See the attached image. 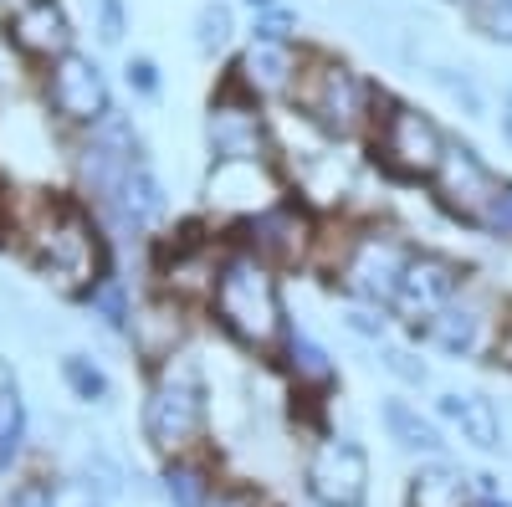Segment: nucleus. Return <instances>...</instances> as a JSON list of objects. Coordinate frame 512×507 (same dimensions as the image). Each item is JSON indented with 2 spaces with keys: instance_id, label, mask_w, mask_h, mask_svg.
I'll return each mask as SVG.
<instances>
[{
  "instance_id": "nucleus-1",
  "label": "nucleus",
  "mask_w": 512,
  "mask_h": 507,
  "mask_svg": "<svg viewBox=\"0 0 512 507\" xmlns=\"http://www.w3.org/2000/svg\"><path fill=\"white\" fill-rule=\"evenodd\" d=\"M216 313L246 349H272L282 333V298L262 262L236 257L216 277Z\"/></svg>"
},
{
  "instance_id": "nucleus-2",
  "label": "nucleus",
  "mask_w": 512,
  "mask_h": 507,
  "mask_svg": "<svg viewBox=\"0 0 512 507\" xmlns=\"http://www.w3.org/2000/svg\"><path fill=\"white\" fill-rule=\"evenodd\" d=\"M205 426V379L190 359L169 364L144 400V436L154 451H180Z\"/></svg>"
},
{
  "instance_id": "nucleus-3",
  "label": "nucleus",
  "mask_w": 512,
  "mask_h": 507,
  "mask_svg": "<svg viewBox=\"0 0 512 507\" xmlns=\"http://www.w3.org/2000/svg\"><path fill=\"white\" fill-rule=\"evenodd\" d=\"M369 487V456L359 441L333 436L313 451L308 461V497L318 507H359Z\"/></svg>"
},
{
  "instance_id": "nucleus-4",
  "label": "nucleus",
  "mask_w": 512,
  "mask_h": 507,
  "mask_svg": "<svg viewBox=\"0 0 512 507\" xmlns=\"http://www.w3.org/2000/svg\"><path fill=\"white\" fill-rule=\"evenodd\" d=\"M456 287H461V267H456L451 257H436V251H420V257H410V262H405L390 308H395L405 323L436 318V313H446V308H451Z\"/></svg>"
},
{
  "instance_id": "nucleus-5",
  "label": "nucleus",
  "mask_w": 512,
  "mask_h": 507,
  "mask_svg": "<svg viewBox=\"0 0 512 507\" xmlns=\"http://www.w3.org/2000/svg\"><path fill=\"white\" fill-rule=\"evenodd\" d=\"M303 108H308V118L323 123L328 134L344 139V134L359 129V118H364V82L344 62H323L308 77V88H303Z\"/></svg>"
},
{
  "instance_id": "nucleus-6",
  "label": "nucleus",
  "mask_w": 512,
  "mask_h": 507,
  "mask_svg": "<svg viewBox=\"0 0 512 507\" xmlns=\"http://www.w3.org/2000/svg\"><path fill=\"white\" fill-rule=\"evenodd\" d=\"M52 108L72 123H103L113 108H108V82L98 72L93 57H82V52H67L57 57L52 67Z\"/></svg>"
},
{
  "instance_id": "nucleus-7",
  "label": "nucleus",
  "mask_w": 512,
  "mask_h": 507,
  "mask_svg": "<svg viewBox=\"0 0 512 507\" xmlns=\"http://www.w3.org/2000/svg\"><path fill=\"white\" fill-rule=\"evenodd\" d=\"M436 180H441L446 205H456L461 216H487L492 200L502 195L497 175L477 159V149H466V144H446V154L436 164Z\"/></svg>"
},
{
  "instance_id": "nucleus-8",
  "label": "nucleus",
  "mask_w": 512,
  "mask_h": 507,
  "mask_svg": "<svg viewBox=\"0 0 512 507\" xmlns=\"http://www.w3.org/2000/svg\"><path fill=\"white\" fill-rule=\"evenodd\" d=\"M384 154H390L395 169H405V175H436V164L446 154V139L425 113L395 108L390 118H384Z\"/></svg>"
},
{
  "instance_id": "nucleus-9",
  "label": "nucleus",
  "mask_w": 512,
  "mask_h": 507,
  "mask_svg": "<svg viewBox=\"0 0 512 507\" xmlns=\"http://www.w3.org/2000/svg\"><path fill=\"white\" fill-rule=\"evenodd\" d=\"M41 267L62 282H77L93 272V231L72 205H57L47 231H41Z\"/></svg>"
},
{
  "instance_id": "nucleus-10",
  "label": "nucleus",
  "mask_w": 512,
  "mask_h": 507,
  "mask_svg": "<svg viewBox=\"0 0 512 507\" xmlns=\"http://www.w3.org/2000/svg\"><path fill=\"white\" fill-rule=\"evenodd\" d=\"M410 262V251L395 246L390 236H364L349 257V287L369 303H390L395 287H400V272Z\"/></svg>"
},
{
  "instance_id": "nucleus-11",
  "label": "nucleus",
  "mask_w": 512,
  "mask_h": 507,
  "mask_svg": "<svg viewBox=\"0 0 512 507\" xmlns=\"http://www.w3.org/2000/svg\"><path fill=\"white\" fill-rule=\"evenodd\" d=\"M16 47L31 57H67L72 52V26L57 0H31L16 11Z\"/></svg>"
},
{
  "instance_id": "nucleus-12",
  "label": "nucleus",
  "mask_w": 512,
  "mask_h": 507,
  "mask_svg": "<svg viewBox=\"0 0 512 507\" xmlns=\"http://www.w3.org/2000/svg\"><path fill=\"white\" fill-rule=\"evenodd\" d=\"M210 149H216V164L226 159H262V118L251 108H216L210 113Z\"/></svg>"
},
{
  "instance_id": "nucleus-13",
  "label": "nucleus",
  "mask_w": 512,
  "mask_h": 507,
  "mask_svg": "<svg viewBox=\"0 0 512 507\" xmlns=\"http://www.w3.org/2000/svg\"><path fill=\"white\" fill-rule=\"evenodd\" d=\"M113 200H118V210H123L128 226H159V221L169 216V195H164L159 175H154L144 159L123 175V185L113 190Z\"/></svg>"
},
{
  "instance_id": "nucleus-14",
  "label": "nucleus",
  "mask_w": 512,
  "mask_h": 507,
  "mask_svg": "<svg viewBox=\"0 0 512 507\" xmlns=\"http://www.w3.org/2000/svg\"><path fill=\"white\" fill-rule=\"evenodd\" d=\"M436 410L461 431V441H472L477 451H497L502 446V420H497L487 395H441Z\"/></svg>"
},
{
  "instance_id": "nucleus-15",
  "label": "nucleus",
  "mask_w": 512,
  "mask_h": 507,
  "mask_svg": "<svg viewBox=\"0 0 512 507\" xmlns=\"http://www.w3.org/2000/svg\"><path fill=\"white\" fill-rule=\"evenodd\" d=\"M384 426H390V441L400 451H410V456H441L446 451L441 431L415 405H405V400H384Z\"/></svg>"
},
{
  "instance_id": "nucleus-16",
  "label": "nucleus",
  "mask_w": 512,
  "mask_h": 507,
  "mask_svg": "<svg viewBox=\"0 0 512 507\" xmlns=\"http://www.w3.org/2000/svg\"><path fill=\"white\" fill-rule=\"evenodd\" d=\"M431 344L451 359H472L482 349V313L472 303H461V308L451 303L446 313L431 318Z\"/></svg>"
},
{
  "instance_id": "nucleus-17",
  "label": "nucleus",
  "mask_w": 512,
  "mask_h": 507,
  "mask_svg": "<svg viewBox=\"0 0 512 507\" xmlns=\"http://www.w3.org/2000/svg\"><path fill=\"white\" fill-rule=\"evenodd\" d=\"M241 72H246V82H251L256 93H282L287 82H292V52L287 47H272V41H251Z\"/></svg>"
},
{
  "instance_id": "nucleus-18",
  "label": "nucleus",
  "mask_w": 512,
  "mask_h": 507,
  "mask_svg": "<svg viewBox=\"0 0 512 507\" xmlns=\"http://www.w3.org/2000/svg\"><path fill=\"white\" fill-rule=\"evenodd\" d=\"M210 195L231 200V205H262L267 200L262 169L246 164V159H226V164H216V175H210Z\"/></svg>"
},
{
  "instance_id": "nucleus-19",
  "label": "nucleus",
  "mask_w": 512,
  "mask_h": 507,
  "mask_svg": "<svg viewBox=\"0 0 512 507\" xmlns=\"http://www.w3.org/2000/svg\"><path fill=\"white\" fill-rule=\"evenodd\" d=\"M410 507H472V497H466V477L451 472V467L420 472L415 487H410Z\"/></svg>"
},
{
  "instance_id": "nucleus-20",
  "label": "nucleus",
  "mask_w": 512,
  "mask_h": 507,
  "mask_svg": "<svg viewBox=\"0 0 512 507\" xmlns=\"http://www.w3.org/2000/svg\"><path fill=\"white\" fill-rule=\"evenodd\" d=\"M21 431H26V405H21V385H16V374L11 364L0 359V467L16 456L21 446Z\"/></svg>"
},
{
  "instance_id": "nucleus-21",
  "label": "nucleus",
  "mask_w": 512,
  "mask_h": 507,
  "mask_svg": "<svg viewBox=\"0 0 512 507\" xmlns=\"http://www.w3.org/2000/svg\"><path fill=\"white\" fill-rule=\"evenodd\" d=\"M62 379L72 385L77 400H88V405H103V400H108V374H103L88 354H67V359H62Z\"/></svg>"
},
{
  "instance_id": "nucleus-22",
  "label": "nucleus",
  "mask_w": 512,
  "mask_h": 507,
  "mask_svg": "<svg viewBox=\"0 0 512 507\" xmlns=\"http://www.w3.org/2000/svg\"><path fill=\"white\" fill-rule=\"evenodd\" d=\"M164 492H169V502H175V507H205L210 482H205L200 467H190V461H175V467L164 472Z\"/></svg>"
},
{
  "instance_id": "nucleus-23",
  "label": "nucleus",
  "mask_w": 512,
  "mask_h": 507,
  "mask_svg": "<svg viewBox=\"0 0 512 507\" xmlns=\"http://www.w3.org/2000/svg\"><path fill=\"white\" fill-rule=\"evenodd\" d=\"M231 41V11L221 6V0H205L200 16H195V47L200 52H221Z\"/></svg>"
},
{
  "instance_id": "nucleus-24",
  "label": "nucleus",
  "mask_w": 512,
  "mask_h": 507,
  "mask_svg": "<svg viewBox=\"0 0 512 507\" xmlns=\"http://www.w3.org/2000/svg\"><path fill=\"white\" fill-rule=\"evenodd\" d=\"M287 349H292V369H297V379H313V385H328V379H333L328 354L313 344L308 333H292V338H287Z\"/></svg>"
},
{
  "instance_id": "nucleus-25",
  "label": "nucleus",
  "mask_w": 512,
  "mask_h": 507,
  "mask_svg": "<svg viewBox=\"0 0 512 507\" xmlns=\"http://www.w3.org/2000/svg\"><path fill=\"white\" fill-rule=\"evenodd\" d=\"M287 36H292V16L287 11L256 16V26H251V41H272V47H287Z\"/></svg>"
},
{
  "instance_id": "nucleus-26",
  "label": "nucleus",
  "mask_w": 512,
  "mask_h": 507,
  "mask_svg": "<svg viewBox=\"0 0 512 507\" xmlns=\"http://www.w3.org/2000/svg\"><path fill=\"white\" fill-rule=\"evenodd\" d=\"M123 0H98V36L108 41V47H118L123 41Z\"/></svg>"
},
{
  "instance_id": "nucleus-27",
  "label": "nucleus",
  "mask_w": 512,
  "mask_h": 507,
  "mask_svg": "<svg viewBox=\"0 0 512 507\" xmlns=\"http://www.w3.org/2000/svg\"><path fill=\"white\" fill-rule=\"evenodd\" d=\"M93 308L108 318V328H123V323H128V308H123V298H118V287H103V292H93Z\"/></svg>"
},
{
  "instance_id": "nucleus-28",
  "label": "nucleus",
  "mask_w": 512,
  "mask_h": 507,
  "mask_svg": "<svg viewBox=\"0 0 512 507\" xmlns=\"http://www.w3.org/2000/svg\"><path fill=\"white\" fill-rule=\"evenodd\" d=\"M436 82H441V88H446L451 98H466V108H472V113H482V93H477L466 77H451V72L441 67V72H436Z\"/></svg>"
},
{
  "instance_id": "nucleus-29",
  "label": "nucleus",
  "mask_w": 512,
  "mask_h": 507,
  "mask_svg": "<svg viewBox=\"0 0 512 507\" xmlns=\"http://www.w3.org/2000/svg\"><path fill=\"white\" fill-rule=\"evenodd\" d=\"M128 82H134V88H139L144 98H154V93H159V72H154V62H149V57H134V62H128Z\"/></svg>"
},
{
  "instance_id": "nucleus-30",
  "label": "nucleus",
  "mask_w": 512,
  "mask_h": 507,
  "mask_svg": "<svg viewBox=\"0 0 512 507\" xmlns=\"http://www.w3.org/2000/svg\"><path fill=\"white\" fill-rule=\"evenodd\" d=\"M384 369H395L400 379H410V385H420V379H425V364H415L405 349H390V354H384Z\"/></svg>"
},
{
  "instance_id": "nucleus-31",
  "label": "nucleus",
  "mask_w": 512,
  "mask_h": 507,
  "mask_svg": "<svg viewBox=\"0 0 512 507\" xmlns=\"http://www.w3.org/2000/svg\"><path fill=\"white\" fill-rule=\"evenodd\" d=\"M487 31L497 41H512V0H497V6L487 11Z\"/></svg>"
},
{
  "instance_id": "nucleus-32",
  "label": "nucleus",
  "mask_w": 512,
  "mask_h": 507,
  "mask_svg": "<svg viewBox=\"0 0 512 507\" xmlns=\"http://www.w3.org/2000/svg\"><path fill=\"white\" fill-rule=\"evenodd\" d=\"M205 507H256V497L251 492H236V487H210Z\"/></svg>"
},
{
  "instance_id": "nucleus-33",
  "label": "nucleus",
  "mask_w": 512,
  "mask_h": 507,
  "mask_svg": "<svg viewBox=\"0 0 512 507\" xmlns=\"http://www.w3.org/2000/svg\"><path fill=\"white\" fill-rule=\"evenodd\" d=\"M11 507H57V502H52V487L31 482V487H21V492L11 497Z\"/></svg>"
},
{
  "instance_id": "nucleus-34",
  "label": "nucleus",
  "mask_w": 512,
  "mask_h": 507,
  "mask_svg": "<svg viewBox=\"0 0 512 507\" xmlns=\"http://www.w3.org/2000/svg\"><path fill=\"white\" fill-rule=\"evenodd\" d=\"M487 226H502V231H512V190H502L497 200H492V210L482 216Z\"/></svg>"
},
{
  "instance_id": "nucleus-35",
  "label": "nucleus",
  "mask_w": 512,
  "mask_h": 507,
  "mask_svg": "<svg viewBox=\"0 0 512 507\" xmlns=\"http://www.w3.org/2000/svg\"><path fill=\"white\" fill-rule=\"evenodd\" d=\"M344 318H349V328H354V333H369V338H379V333H384V318H374V313H364V308H349Z\"/></svg>"
},
{
  "instance_id": "nucleus-36",
  "label": "nucleus",
  "mask_w": 512,
  "mask_h": 507,
  "mask_svg": "<svg viewBox=\"0 0 512 507\" xmlns=\"http://www.w3.org/2000/svg\"><path fill=\"white\" fill-rule=\"evenodd\" d=\"M497 364H507V369H512V328L502 333V344H497Z\"/></svg>"
},
{
  "instance_id": "nucleus-37",
  "label": "nucleus",
  "mask_w": 512,
  "mask_h": 507,
  "mask_svg": "<svg viewBox=\"0 0 512 507\" xmlns=\"http://www.w3.org/2000/svg\"><path fill=\"white\" fill-rule=\"evenodd\" d=\"M246 6H251V11H262V16H277V11H282V0H246Z\"/></svg>"
},
{
  "instance_id": "nucleus-38",
  "label": "nucleus",
  "mask_w": 512,
  "mask_h": 507,
  "mask_svg": "<svg viewBox=\"0 0 512 507\" xmlns=\"http://www.w3.org/2000/svg\"><path fill=\"white\" fill-rule=\"evenodd\" d=\"M502 123H507V139H512V93H507V113H502Z\"/></svg>"
},
{
  "instance_id": "nucleus-39",
  "label": "nucleus",
  "mask_w": 512,
  "mask_h": 507,
  "mask_svg": "<svg viewBox=\"0 0 512 507\" xmlns=\"http://www.w3.org/2000/svg\"><path fill=\"white\" fill-rule=\"evenodd\" d=\"M482 507H512V502H502V497H487V502H482Z\"/></svg>"
},
{
  "instance_id": "nucleus-40",
  "label": "nucleus",
  "mask_w": 512,
  "mask_h": 507,
  "mask_svg": "<svg viewBox=\"0 0 512 507\" xmlns=\"http://www.w3.org/2000/svg\"><path fill=\"white\" fill-rule=\"evenodd\" d=\"M21 6H31V0H21Z\"/></svg>"
},
{
  "instance_id": "nucleus-41",
  "label": "nucleus",
  "mask_w": 512,
  "mask_h": 507,
  "mask_svg": "<svg viewBox=\"0 0 512 507\" xmlns=\"http://www.w3.org/2000/svg\"><path fill=\"white\" fill-rule=\"evenodd\" d=\"M487 6H497V0H487Z\"/></svg>"
}]
</instances>
